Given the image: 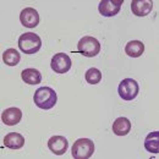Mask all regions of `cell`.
Instances as JSON below:
<instances>
[{
  "mask_svg": "<svg viewBox=\"0 0 159 159\" xmlns=\"http://www.w3.org/2000/svg\"><path fill=\"white\" fill-rule=\"evenodd\" d=\"M71 65H72V62H71L70 57L65 53L55 54L50 61V67L57 74H66L71 69Z\"/></svg>",
  "mask_w": 159,
  "mask_h": 159,
  "instance_id": "cell-6",
  "label": "cell"
},
{
  "mask_svg": "<svg viewBox=\"0 0 159 159\" xmlns=\"http://www.w3.org/2000/svg\"><path fill=\"white\" fill-rule=\"evenodd\" d=\"M139 92V83L132 79H125L119 83L118 93L124 100H132L137 97Z\"/></svg>",
  "mask_w": 159,
  "mask_h": 159,
  "instance_id": "cell-5",
  "label": "cell"
},
{
  "mask_svg": "<svg viewBox=\"0 0 159 159\" xmlns=\"http://www.w3.org/2000/svg\"><path fill=\"white\" fill-rule=\"evenodd\" d=\"M25 144V137L19 132H10L4 137V146L10 149H20Z\"/></svg>",
  "mask_w": 159,
  "mask_h": 159,
  "instance_id": "cell-12",
  "label": "cell"
},
{
  "mask_svg": "<svg viewBox=\"0 0 159 159\" xmlns=\"http://www.w3.org/2000/svg\"><path fill=\"white\" fill-rule=\"evenodd\" d=\"M144 148L151 153H159V132L154 131L148 134L144 141Z\"/></svg>",
  "mask_w": 159,
  "mask_h": 159,
  "instance_id": "cell-16",
  "label": "cell"
},
{
  "mask_svg": "<svg viewBox=\"0 0 159 159\" xmlns=\"http://www.w3.org/2000/svg\"><path fill=\"white\" fill-rule=\"evenodd\" d=\"M71 153L75 159L91 158L94 153V143L91 139H80L72 144Z\"/></svg>",
  "mask_w": 159,
  "mask_h": 159,
  "instance_id": "cell-3",
  "label": "cell"
},
{
  "mask_svg": "<svg viewBox=\"0 0 159 159\" xmlns=\"http://www.w3.org/2000/svg\"><path fill=\"white\" fill-rule=\"evenodd\" d=\"M131 131V122L127 118H119L113 124V132L116 136H126Z\"/></svg>",
  "mask_w": 159,
  "mask_h": 159,
  "instance_id": "cell-13",
  "label": "cell"
},
{
  "mask_svg": "<svg viewBox=\"0 0 159 159\" xmlns=\"http://www.w3.org/2000/svg\"><path fill=\"white\" fill-rule=\"evenodd\" d=\"M84 79L89 84H97L102 80V72L96 67H91L89 70H87V72L84 75Z\"/></svg>",
  "mask_w": 159,
  "mask_h": 159,
  "instance_id": "cell-18",
  "label": "cell"
},
{
  "mask_svg": "<svg viewBox=\"0 0 159 159\" xmlns=\"http://www.w3.org/2000/svg\"><path fill=\"white\" fill-rule=\"evenodd\" d=\"M122 5V0H103L99 2L98 10L104 17H113L118 15Z\"/></svg>",
  "mask_w": 159,
  "mask_h": 159,
  "instance_id": "cell-7",
  "label": "cell"
},
{
  "mask_svg": "<svg viewBox=\"0 0 159 159\" xmlns=\"http://www.w3.org/2000/svg\"><path fill=\"white\" fill-rule=\"evenodd\" d=\"M33 100H34V104L38 108L43 109V110H49V109H53L54 105L57 104L58 96H57V92L53 88L40 87L34 92Z\"/></svg>",
  "mask_w": 159,
  "mask_h": 159,
  "instance_id": "cell-1",
  "label": "cell"
},
{
  "mask_svg": "<svg viewBox=\"0 0 159 159\" xmlns=\"http://www.w3.org/2000/svg\"><path fill=\"white\" fill-rule=\"evenodd\" d=\"M19 47L25 54H34L42 47V39L38 34L33 32H27L21 34L19 38Z\"/></svg>",
  "mask_w": 159,
  "mask_h": 159,
  "instance_id": "cell-2",
  "label": "cell"
},
{
  "mask_svg": "<svg viewBox=\"0 0 159 159\" xmlns=\"http://www.w3.org/2000/svg\"><path fill=\"white\" fill-rule=\"evenodd\" d=\"M21 119H22V111H21V109L15 108V107L5 109L2 111V114H1L2 122L5 125H7V126H15V125H17L21 121Z\"/></svg>",
  "mask_w": 159,
  "mask_h": 159,
  "instance_id": "cell-11",
  "label": "cell"
},
{
  "mask_svg": "<svg viewBox=\"0 0 159 159\" xmlns=\"http://www.w3.org/2000/svg\"><path fill=\"white\" fill-rule=\"evenodd\" d=\"M153 9V1L152 0H134L131 2V10L134 15L143 17L151 14Z\"/></svg>",
  "mask_w": 159,
  "mask_h": 159,
  "instance_id": "cell-9",
  "label": "cell"
},
{
  "mask_svg": "<svg viewBox=\"0 0 159 159\" xmlns=\"http://www.w3.org/2000/svg\"><path fill=\"white\" fill-rule=\"evenodd\" d=\"M143 52H144V44L141 40H131L125 47L126 55L131 58H139L143 54Z\"/></svg>",
  "mask_w": 159,
  "mask_h": 159,
  "instance_id": "cell-14",
  "label": "cell"
},
{
  "mask_svg": "<svg viewBox=\"0 0 159 159\" xmlns=\"http://www.w3.org/2000/svg\"><path fill=\"white\" fill-rule=\"evenodd\" d=\"M2 60L9 66H16L20 62L21 55L16 49L11 48V49H7V50H5L2 53Z\"/></svg>",
  "mask_w": 159,
  "mask_h": 159,
  "instance_id": "cell-17",
  "label": "cell"
},
{
  "mask_svg": "<svg viewBox=\"0 0 159 159\" xmlns=\"http://www.w3.org/2000/svg\"><path fill=\"white\" fill-rule=\"evenodd\" d=\"M21 25L27 28H34L39 23V14L33 7H26L20 14Z\"/></svg>",
  "mask_w": 159,
  "mask_h": 159,
  "instance_id": "cell-8",
  "label": "cell"
},
{
  "mask_svg": "<svg viewBox=\"0 0 159 159\" xmlns=\"http://www.w3.org/2000/svg\"><path fill=\"white\" fill-rule=\"evenodd\" d=\"M21 79L27 84H38L42 81V75L37 69H25L21 72Z\"/></svg>",
  "mask_w": 159,
  "mask_h": 159,
  "instance_id": "cell-15",
  "label": "cell"
},
{
  "mask_svg": "<svg viewBox=\"0 0 159 159\" xmlns=\"http://www.w3.org/2000/svg\"><path fill=\"white\" fill-rule=\"evenodd\" d=\"M48 147L54 154L62 156L69 148V142L64 136H53L48 141Z\"/></svg>",
  "mask_w": 159,
  "mask_h": 159,
  "instance_id": "cell-10",
  "label": "cell"
},
{
  "mask_svg": "<svg viewBox=\"0 0 159 159\" xmlns=\"http://www.w3.org/2000/svg\"><path fill=\"white\" fill-rule=\"evenodd\" d=\"M77 49H79V53H81L83 57L93 58V57L98 55L100 52L99 40H97L94 37L84 36L80 39L79 44H77Z\"/></svg>",
  "mask_w": 159,
  "mask_h": 159,
  "instance_id": "cell-4",
  "label": "cell"
}]
</instances>
